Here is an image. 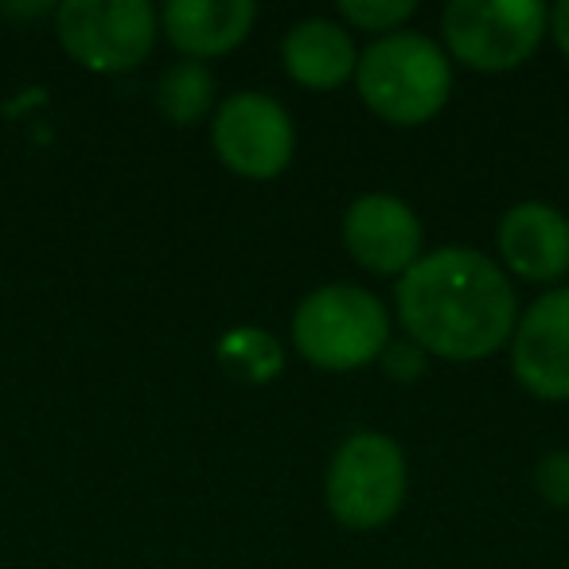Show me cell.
<instances>
[{
  "instance_id": "17",
  "label": "cell",
  "mask_w": 569,
  "mask_h": 569,
  "mask_svg": "<svg viewBox=\"0 0 569 569\" xmlns=\"http://www.w3.org/2000/svg\"><path fill=\"white\" fill-rule=\"evenodd\" d=\"M535 488L558 511H569V449H550L535 465Z\"/></svg>"
},
{
  "instance_id": "16",
  "label": "cell",
  "mask_w": 569,
  "mask_h": 569,
  "mask_svg": "<svg viewBox=\"0 0 569 569\" xmlns=\"http://www.w3.org/2000/svg\"><path fill=\"white\" fill-rule=\"evenodd\" d=\"M379 367L390 382L410 387V382H421L429 375V356L413 340H390L387 351L379 356Z\"/></svg>"
},
{
  "instance_id": "12",
  "label": "cell",
  "mask_w": 569,
  "mask_h": 569,
  "mask_svg": "<svg viewBox=\"0 0 569 569\" xmlns=\"http://www.w3.org/2000/svg\"><path fill=\"white\" fill-rule=\"evenodd\" d=\"M284 74L301 82L305 90H340L348 79H356L359 51L348 24H336L325 17L297 20L281 40Z\"/></svg>"
},
{
  "instance_id": "5",
  "label": "cell",
  "mask_w": 569,
  "mask_h": 569,
  "mask_svg": "<svg viewBox=\"0 0 569 569\" xmlns=\"http://www.w3.org/2000/svg\"><path fill=\"white\" fill-rule=\"evenodd\" d=\"M550 32V9L538 0H449L441 12L445 48L480 74L522 67Z\"/></svg>"
},
{
  "instance_id": "11",
  "label": "cell",
  "mask_w": 569,
  "mask_h": 569,
  "mask_svg": "<svg viewBox=\"0 0 569 569\" xmlns=\"http://www.w3.org/2000/svg\"><path fill=\"white\" fill-rule=\"evenodd\" d=\"M258 20L253 0H172L160 9V32L183 59H219L250 36Z\"/></svg>"
},
{
  "instance_id": "3",
  "label": "cell",
  "mask_w": 569,
  "mask_h": 569,
  "mask_svg": "<svg viewBox=\"0 0 569 569\" xmlns=\"http://www.w3.org/2000/svg\"><path fill=\"white\" fill-rule=\"evenodd\" d=\"M390 343L387 305L363 284H320L293 312V348L320 371H359L379 363Z\"/></svg>"
},
{
  "instance_id": "2",
  "label": "cell",
  "mask_w": 569,
  "mask_h": 569,
  "mask_svg": "<svg viewBox=\"0 0 569 569\" xmlns=\"http://www.w3.org/2000/svg\"><path fill=\"white\" fill-rule=\"evenodd\" d=\"M356 90L367 110L387 126H426L449 106L452 63L441 43L402 28V32L379 36L371 48L359 51Z\"/></svg>"
},
{
  "instance_id": "8",
  "label": "cell",
  "mask_w": 569,
  "mask_h": 569,
  "mask_svg": "<svg viewBox=\"0 0 569 569\" xmlns=\"http://www.w3.org/2000/svg\"><path fill=\"white\" fill-rule=\"evenodd\" d=\"M340 234L348 258L379 277H402L426 253V227L418 211L390 191H367L351 199Z\"/></svg>"
},
{
  "instance_id": "1",
  "label": "cell",
  "mask_w": 569,
  "mask_h": 569,
  "mask_svg": "<svg viewBox=\"0 0 569 569\" xmlns=\"http://www.w3.org/2000/svg\"><path fill=\"white\" fill-rule=\"evenodd\" d=\"M395 309L429 359L476 363L503 351L519 325V297L499 261L472 246L429 250L398 277Z\"/></svg>"
},
{
  "instance_id": "6",
  "label": "cell",
  "mask_w": 569,
  "mask_h": 569,
  "mask_svg": "<svg viewBox=\"0 0 569 569\" xmlns=\"http://www.w3.org/2000/svg\"><path fill=\"white\" fill-rule=\"evenodd\" d=\"M56 36L90 74H126L157 48L160 12L149 0H63L56 4Z\"/></svg>"
},
{
  "instance_id": "15",
  "label": "cell",
  "mask_w": 569,
  "mask_h": 569,
  "mask_svg": "<svg viewBox=\"0 0 569 569\" xmlns=\"http://www.w3.org/2000/svg\"><path fill=\"white\" fill-rule=\"evenodd\" d=\"M418 12L413 0H343L340 17L348 20L359 32H375V36H390L402 32L406 20Z\"/></svg>"
},
{
  "instance_id": "9",
  "label": "cell",
  "mask_w": 569,
  "mask_h": 569,
  "mask_svg": "<svg viewBox=\"0 0 569 569\" xmlns=\"http://www.w3.org/2000/svg\"><path fill=\"white\" fill-rule=\"evenodd\" d=\"M511 371L527 395L569 402V284H553L527 312H519Z\"/></svg>"
},
{
  "instance_id": "7",
  "label": "cell",
  "mask_w": 569,
  "mask_h": 569,
  "mask_svg": "<svg viewBox=\"0 0 569 569\" xmlns=\"http://www.w3.org/2000/svg\"><path fill=\"white\" fill-rule=\"evenodd\" d=\"M211 149L219 164L242 180H277L293 164L297 126L277 98L238 90L214 106Z\"/></svg>"
},
{
  "instance_id": "18",
  "label": "cell",
  "mask_w": 569,
  "mask_h": 569,
  "mask_svg": "<svg viewBox=\"0 0 569 569\" xmlns=\"http://www.w3.org/2000/svg\"><path fill=\"white\" fill-rule=\"evenodd\" d=\"M550 36L558 43V51L569 59V0H558L550 9Z\"/></svg>"
},
{
  "instance_id": "10",
  "label": "cell",
  "mask_w": 569,
  "mask_h": 569,
  "mask_svg": "<svg viewBox=\"0 0 569 569\" xmlns=\"http://www.w3.org/2000/svg\"><path fill=\"white\" fill-rule=\"evenodd\" d=\"M503 273L530 284H553L569 273V219L550 203H515L496 230Z\"/></svg>"
},
{
  "instance_id": "13",
  "label": "cell",
  "mask_w": 569,
  "mask_h": 569,
  "mask_svg": "<svg viewBox=\"0 0 569 569\" xmlns=\"http://www.w3.org/2000/svg\"><path fill=\"white\" fill-rule=\"evenodd\" d=\"M214 94H219V87H214L211 67L196 63V59H180V63L164 67L157 79V110L180 129L199 126L214 110Z\"/></svg>"
},
{
  "instance_id": "4",
  "label": "cell",
  "mask_w": 569,
  "mask_h": 569,
  "mask_svg": "<svg viewBox=\"0 0 569 569\" xmlns=\"http://www.w3.org/2000/svg\"><path fill=\"white\" fill-rule=\"evenodd\" d=\"M410 472L406 452L390 433L356 429L343 437L325 476V503L332 519L348 530H379L402 511Z\"/></svg>"
},
{
  "instance_id": "14",
  "label": "cell",
  "mask_w": 569,
  "mask_h": 569,
  "mask_svg": "<svg viewBox=\"0 0 569 569\" xmlns=\"http://www.w3.org/2000/svg\"><path fill=\"white\" fill-rule=\"evenodd\" d=\"M214 356H219L222 371H227L230 379L253 382V387L273 382L277 375L284 371V348L277 343V336L261 332V328H253V325L230 328L219 340V348H214Z\"/></svg>"
}]
</instances>
